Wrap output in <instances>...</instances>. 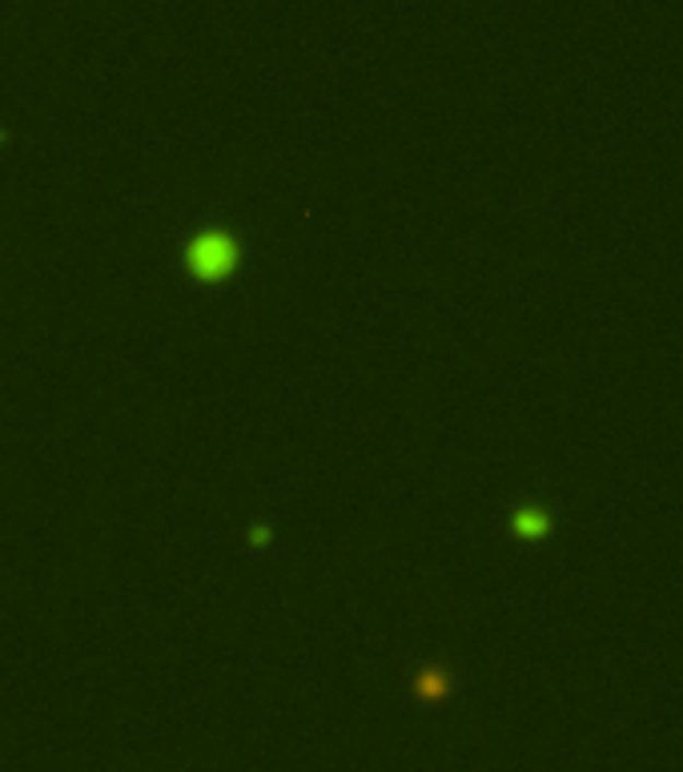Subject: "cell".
<instances>
[{"instance_id": "cell-1", "label": "cell", "mask_w": 683, "mask_h": 772, "mask_svg": "<svg viewBox=\"0 0 683 772\" xmlns=\"http://www.w3.org/2000/svg\"><path fill=\"white\" fill-rule=\"evenodd\" d=\"M237 258H242V246H237L234 234L225 230H205L189 242L186 249V266L189 274L201 278V282H222L237 270Z\"/></svg>"}, {"instance_id": "cell-2", "label": "cell", "mask_w": 683, "mask_h": 772, "mask_svg": "<svg viewBox=\"0 0 683 772\" xmlns=\"http://www.w3.org/2000/svg\"><path fill=\"white\" fill-rule=\"evenodd\" d=\"M510 527H515V536L522 539H543L546 531H551V515H546V507H519L515 519H510Z\"/></svg>"}]
</instances>
